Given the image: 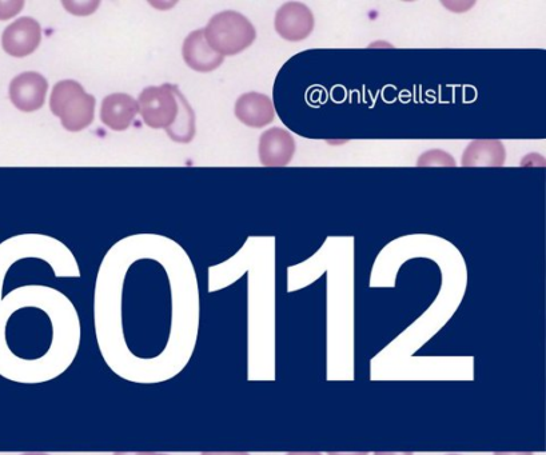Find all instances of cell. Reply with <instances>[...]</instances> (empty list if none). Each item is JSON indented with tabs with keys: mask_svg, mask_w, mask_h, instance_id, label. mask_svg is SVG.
Here are the masks:
<instances>
[{
	"mask_svg": "<svg viewBox=\"0 0 546 455\" xmlns=\"http://www.w3.org/2000/svg\"><path fill=\"white\" fill-rule=\"evenodd\" d=\"M235 117L243 125L262 129L276 118L273 102L265 94L247 93L238 98L235 103Z\"/></svg>",
	"mask_w": 546,
	"mask_h": 455,
	"instance_id": "ba28073f",
	"label": "cell"
},
{
	"mask_svg": "<svg viewBox=\"0 0 546 455\" xmlns=\"http://www.w3.org/2000/svg\"><path fill=\"white\" fill-rule=\"evenodd\" d=\"M329 455H368V453H329Z\"/></svg>",
	"mask_w": 546,
	"mask_h": 455,
	"instance_id": "ffe728a7",
	"label": "cell"
},
{
	"mask_svg": "<svg viewBox=\"0 0 546 455\" xmlns=\"http://www.w3.org/2000/svg\"><path fill=\"white\" fill-rule=\"evenodd\" d=\"M494 455H533L532 451H525V453H494Z\"/></svg>",
	"mask_w": 546,
	"mask_h": 455,
	"instance_id": "2e32d148",
	"label": "cell"
},
{
	"mask_svg": "<svg viewBox=\"0 0 546 455\" xmlns=\"http://www.w3.org/2000/svg\"><path fill=\"white\" fill-rule=\"evenodd\" d=\"M95 105L93 95L87 94L81 83L75 81L57 83L50 98L51 111L71 133L85 130L93 123Z\"/></svg>",
	"mask_w": 546,
	"mask_h": 455,
	"instance_id": "7a4b0ae2",
	"label": "cell"
},
{
	"mask_svg": "<svg viewBox=\"0 0 546 455\" xmlns=\"http://www.w3.org/2000/svg\"><path fill=\"white\" fill-rule=\"evenodd\" d=\"M274 25L278 35L286 41L300 42L313 33L314 15L304 3L289 2L277 11Z\"/></svg>",
	"mask_w": 546,
	"mask_h": 455,
	"instance_id": "277c9868",
	"label": "cell"
},
{
	"mask_svg": "<svg viewBox=\"0 0 546 455\" xmlns=\"http://www.w3.org/2000/svg\"><path fill=\"white\" fill-rule=\"evenodd\" d=\"M41 41V25L30 17L11 23L2 35L3 50L15 58H25L33 54L41 45Z\"/></svg>",
	"mask_w": 546,
	"mask_h": 455,
	"instance_id": "5b68a950",
	"label": "cell"
},
{
	"mask_svg": "<svg viewBox=\"0 0 546 455\" xmlns=\"http://www.w3.org/2000/svg\"><path fill=\"white\" fill-rule=\"evenodd\" d=\"M25 2L23 0H11V2H0V21L15 17L21 13Z\"/></svg>",
	"mask_w": 546,
	"mask_h": 455,
	"instance_id": "4fadbf2b",
	"label": "cell"
},
{
	"mask_svg": "<svg viewBox=\"0 0 546 455\" xmlns=\"http://www.w3.org/2000/svg\"><path fill=\"white\" fill-rule=\"evenodd\" d=\"M138 102L127 94H113L103 99L101 119L114 131H125L137 115Z\"/></svg>",
	"mask_w": 546,
	"mask_h": 455,
	"instance_id": "30bf717a",
	"label": "cell"
},
{
	"mask_svg": "<svg viewBox=\"0 0 546 455\" xmlns=\"http://www.w3.org/2000/svg\"><path fill=\"white\" fill-rule=\"evenodd\" d=\"M63 6H65L66 9H69L71 14L77 15L78 10H82L81 15H87L93 14L95 9L99 6V3H78L77 5V3L63 2Z\"/></svg>",
	"mask_w": 546,
	"mask_h": 455,
	"instance_id": "5bb4252c",
	"label": "cell"
},
{
	"mask_svg": "<svg viewBox=\"0 0 546 455\" xmlns=\"http://www.w3.org/2000/svg\"><path fill=\"white\" fill-rule=\"evenodd\" d=\"M183 59L186 65L199 73H210L218 69L222 65L223 59L221 54L211 49L207 43L203 30L193 31L185 39L182 47Z\"/></svg>",
	"mask_w": 546,
	"mask_h": 455,
	"instance_id": "9c48e42d",
	"label": "cell"
},
{
	"mask_svg": "<svg viewBox=\"0 0 546 455\" xmlns=\"http://www.w3.org/2000/svg\"><path fill=\"white\" fill-rule=\"evenodd\" d=\"M138 109L151 129H166L175 142L189 143L193 139V110L177 87H147L139 95Z\"/></svg>",
	"mask_w": 546,
	"mask_h": 455,
	"instance_id": "6da1fadb",
	"label": "cell"
},
{
	"mask_svg": "<svg viewBox=\"0 0 546 455\" xmlns=\"http://www.w3.org/2000/svg\"><path fill=\"white\" fill-rule=\"evenodd\" d=\"M202 455H250L247 453H202Z\"/></svg>",
	"mask_w": 546,
	"mask_h": 455,
	"instance_id": "ac0fdd59",
	"label": "cell"
},
{
	"mask_svg": "<svg viewBox=\"0 0 546 455\" xmlns=\"http://www.w3.org/2000/svg\"><path fill=\"white\" fill-rule=\"evenodd\" d=\"M449 455H458V454H449Z\"/></svg>",
	"mask_w": 546,
	"mask_h": 455,
	"instance_id": "7402d4cb",
	"label": "cell"
},
{
	"mask_svg": "<svg viewBox=\"0 0 546 455\" xmlns=\"http://www.w3.org/2000/svg\"><path fill=\"white\" fill-rule=\"evenodd\" d=\"M22 455H49V454H45V453H26V454H22Z\"/></svg>",
	"mask_w": 546,
	"mask_h": 455,
	"instance_id": "44dd1931",
	"label": "cell"
},
{
	"mask_svg": "<svg viewBox=\"0 0 546 455\" xmlns=\"http://www.w3.org/2000/svg\"><path fill=\"white\" fill-rule=\"evenodd\" d=\"M49 83L41 74L29 71L13 79L10 85V99L18 110L33 113L45 105Z\"/></svg>",
	"mask_w": 546,
	"mask_h": 455,
	"instance_id": "8992f818",
	"label": "cell"
},
{
	"mask_svg": "<svg viewBox=\"0 0 546 455\" xmlns=\"http://www.w3.org/2000/svg\"><path fill=\"white\" fill-rule=\"evenodd\" d=\"M440 161H444L448 166H456V162L450 155L437 150L422 155L418 166H444Z\"/></svg>",
	"mask_w": 546,
	"mask_h": 455,
	"instance_id": "7c38bea8",
	"label": "cell"
},
{
	"mask_svg": "<svg viewBox=\"0 0 546 455\" xmlns=\"http://www.w3.org/2000/svg\"><path fill=\"white\" fill-rule=\"evenodd\" d=\"M211 49L222 57H233L253 45L257 33L246 17L237 11H222L210 19L203 30Z\"/></svg>",
	"mask_w": 546,
	"mask_h": 455,
	"instance_id": "3957f363",
	"label": "cell"
},
{
	"mask_svg": "<svg viewBox=\"0 0 546 455\" xmlns=\"http://www.w3.org/2000/svg\"><path fill=\"white\" fill-rule=\"evenodd\" d=\"M114 455H167L161 453H114Z\"/></svg>",
	"mask_w": 546,
	"mask_h": 455,
	"instance_id": "9a60e30c",
	"label": "cell"
},
{
	"mask_svg": "<svg viewBox=\"0 0 546 455\" xmlns=\"http://www.w3.org/2000/svg\"><path fill=\"white\" fill-rule=\"evenodd\" d=\"M505 147L498 141H476L470 143L462 157L465 167H500L505 163Z\"/></svg>",
	"mask_w": 546,
	"mask_h": 455,
	"instance_id": "8fae6325",
	"label": "cell"
},
{
	"mask_svg": "<svg viewBox=\"0 0 546 455\" xmlns=\"http://www.w3.org/2000/svg\"><path fill=\"white\" fill-rule=\"evenodd\" d=\"M374 455H413V453H384V451H377V453H374Z\"/></svg>",
	"mask_w": 546,
	"mask_h": 455,
	"instance_id": "e0dca14e",
	"label": "cell"
},
{
	"mask_svg": "<svg viewBox=\"0 0 546 455\" xmlns=\"http://www.w3.org/2000/svg\"><path fill=\"white\" fill-rule=\"evenodd\" d=\"M288 455H322L321 453H308V451H302V453H289Z\"/></svg>",
	"mask_w": 546,
	"mask_h": 455,
	"instance_id": "d6986e66",
	"label": "cell"
},
{
	"mask_svg": "<svg viewBox=\"0 0 546 455\" xmlns=\"http://www.w3.org/2000/svg\"><path fill=\"white\" fill-rule=\"evenodd\" d=\"M296 153V141L293 135L284 129L265 131L259 139V159L266 167L288 166Z\"/></svg>",
	"mask_w": 546,
	"mask_h": 455,
	"instance_id": "52a82bcc",
	"label": "cell"
}]
</instances>
